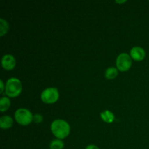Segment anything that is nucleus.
<instances>
[{"label":"nucleus","mask_w":149,"mask_h":149,"mask_svg":"<svg viewBox=\"0 0 149 149\" xmlns=\"http://www.w3.org/2000/svg\"><path fill=\"white\" fill-rule=\"evenodd\" d=\"M33 120L34 121V122H36V124H39L41 122H42L43 121V116L41 114H39V113H36L33 116Z\"/></svg>","instance_id":"14"},{"label":"nucleus","mask_w":149,"mask_h":149,"mask_svg":"<svg viewBox=\"0 0 149 149\" xmlns=\"http://www.w3.org/2000/svg\"><path fill=\"white\" fill-rule=\"evenodd\" d=\"M118 75V68L115 67H109L106 70L105 77L108 79H113L116 78Z\"/></svg>","instance_id":"10"},{"label":"nucleus","mask_w":149,"mask_h":149,"mask_svg":"<svg viewBox=\"0 0 149 149\" xmlns=\"http://www.w3.org/2000/svg\"><path fill=\"white\" fill-rule=\"evenodd\" d=\"M16 122L21 125H28L33 121V116L31 112L27 109H18L15 113Z\"/></svg>","instance_id":"3"},{"label":"nucleus","mask_w":149,"mask_h":149,"mask_svg":"<svg viewBox=\"0 0 149 149\" xmlns=\"http://www.w3.org/2000/svg\"><path fill=\"white\" fill-rule=\"evenodd\" d=\"M10 100L7 97H1L0 99V111L1 112H4L10 108Z\"/></svg>","instance_id":"11"},{"label":"nucleus","mask_w":149,"mask_h":149,"mask_svg":"<svg viewBox=\"0 0 149 149\" xmlns=\"http://www.w3.org/2000/svg\"><path fill=\"white\" fill-rule=\"evenodd\" d=\"M16 65V61L14 56L10 54L4 55L1 58V65L3 68L7 71L13 69Z\"/></svg>","instance_id":"6"},{"label":"nucleus","mask_w":149,"mask_h":149,"mask_svg":"<svg viewBox=\"0 0 149 149\" xmlns=\"http://www.w3.org/2000/svg\"><path fill=\"white\" fill-rule=\"evenodd\" d=\"M52 134L58 139H64L70 133L71 127L66 121L63 119H55L50 126Z\"/></svg>","instance_id":"1"},{"label":"nucleus","mask_w":149,"mask_h":149,"mask_svg":"<svg viewBox=\"0 0 149 149\" xmlns=\"http://www.w3.org/2000/svg\"><path fill=\"white\" fill-rule=\"evenodd\" d=\"M13 125V119L10 116H3L0 118V127L1 129H10Z\"/></svg>","instance_id":"8"},{"label":"nucleus","mask_w":149,"mask_h":149,"mask_svg":"<svg viewBox=\"0 0 149 149\" xmlns=\"http://www.w3.org/2000/svg\"><path fill=\"white\" fill-rule=\"evenodd\" d=\"M100 117L106 123H112L114 121V114L109 110H105L100 113Z\"/></svg>","instance_id":"9"},{"label":"nucleus","mask_w":149,"mask_h":149,"mask_svg":"<svg viewBox=\"0 0 149 149\" xmlns=\"http://www.w3.org/2000/svg\"><path fill=\"white\" fill-rule=\"evenodd\" d=\"M116 3H124V2H126V1H116Z\"/></svg>","instance_id":"17"},{"label":"nucleus","mask_w":149,"mask_h":149,"mask_svg":"<svg viewBox=\"0 0 149 149\" xmlns=\"http://www.w3.org/2000/svg\"><path fill=\"white\" fill-rule=\"evenodd\" d=\"M116 64L118 70L121 71H127L132 65V58L126 52H122L118 55Z\"/></svg>","instance_id":"5"},{"label":"nucleus","mask_w":149,"mask_h":149,"mask_svg":"<svg viewBox=\"0 0 149 149\" xmlns=\"http://www.w3.org/2000/svg\"><path fill=\"white\" fill-rule=\"evenodd\" d=\"M59 98V92L56 87H48L41 94V99L45 103H54Z\"/></svg>","instance_id":"4"},{"label":"nucleus","mask_w":149,"mask_h":149,"mask_svg":"<svg viewBox=\"0 0 149 149\" xmlns=\"http://www.w3.org/2000/svg\"><path fill=\"white\" fill-rule=\"evenodd\" d=\"M22 84L20 79L15 77L9 79L5 84V91L4 93L8 97H15L21 93Z\"/></svg>","instance_id":"2"},{"label":"nucleus","mask_w":149,"mask_h":149,"mask_svg":"<svg viewBox=\"0 0 149 149\" xmlns=\"http://www.w3.org/2000/svg\"><path fill=\"white\" fill-rule=\"evenodd\" d=\"M0 84H1V87H0V93L1 94H2L4 93V91H5V85L4 84V81L2 80H0Z\"/></svg>","instance_id":"15"},{"label":"nucleus","mask_w":149,"mask_h":149,"mask_svg":"<svg viewBox=\"0 0 149 149\" xmlns=\"http://www.w3.org/2000/svg\"><path fill=\"white\" fill-rule=\"evenodd\" d=\"M64 147V143L61 139L52 140L49 144V148L50 149H63Z\"/></svg>","instance_id":"12"},{"label":"nucleus","mask_w":149,"mask_h":149,"mask_svg":"<svg viewBox=\"0 0 149 149\" xmlns=\"http://www.w3.org/2000/svg\"><path fill=\"white\" fill-rule=\"evenodd\" d=\"M85 149H100V148H99L97 146L93 145V144H90V145L87 146Z\"/></svg>","instance_id":"16"},{"label":"nucleus","mask_w":149,"mask_h":149,"mask_svg":"<svg viewBox=\"0 0 149 149\" xmlns=\"http://www.w3.org/2000/svg\"><path fill=\"white\" fill-rule=\"evenodd\" d=\"M146 52L143 48L141 47H134L130 50V57L135 61H141L145 58Z\"/></svg>","instance_id":"7"},{"label":"nucleus","mask_w":149,"mask_h":149,"mask_svg":"<svg viewBox=\"0 0 149 149\" xmlns=\"http://www.w3.org/2000/svg\"><path fill=\"white\" fill-rule=\"evenodd\" d=\"M9 30V24L4 19L0 18V36H3Z\"/></svg>","instance_id":"13"}]
</instances>
